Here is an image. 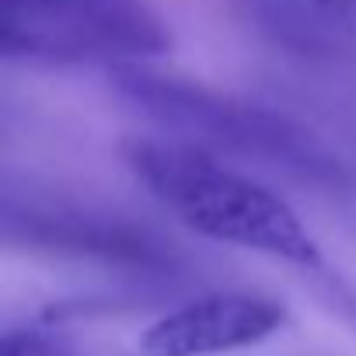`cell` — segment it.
<instances>
[{
    "instance_id": "obj_4",
    "label": "cell",
    "mask_w": 356,
    "mask_h": 356,
    "mask_svg": "<svg viewBox=\"0 0 356 356\" xmlns=\"http://www.w3.org/2000/svg\"><path fill=\"white\" fill-rule=\"evenodd\" d=\"M286 321V307L262 293L227 290L186 300L150 321L136 356H224L266 342Z\"/></svg>"
},
{
    "instance_id": "obj_6",
    "label": "cell",
    "mask_w": 356,
    "mask_h": 356,
    "mask_svg": "<svg viewBox=\"0 0 356 356\" xmlns=\"http://www.w3.org/2000/svg\"><path fill=\"white\" fill-rule=\"evenodd\" d=\"M0 356H67V349L39 328H8L0 339Z\"/></svg>"
},
{
    "instance_id": "obj_1",
    "label": "cell",
    "mask_w": 356,
    "mask_h": 356,
    "mask_svg": "<svg viewBox=\"0 0 356 356\" xmlns=\"http://www.w3.org/2000/svg\"><path fill=\"white\" fill-rule=\"evenodd\" d=\"M129 171L189 231L217 245L318 269L321 252L286 200L182 140H133Z\"/></svg>"
},
{
    "instance_id": "obj_7",
    "label": "cell",
    "mask_w": 356,
    "mask_h": 356,
    "mask_svg": "<svg viewBox=\"0 0 356 356\" xmlns=\"http://www.w3.org/2000/svg\"><path fill=\"white\" fill-rule=\"evenodd\" d=\"M342 311H346V318L356 325V297H346V300H342Z\"/></svg>"
},
{
    "instance_id": "obj_3",
    "label": "cell",
    "mask_w": 356,
    "mask_h": 356,
    "mask_svg": "<svg viewBox=\"0 0 356 356\" xmlns=\"http://www.w3.org/2000/svg\"><path fill=\"white\" fill-rule=\"evenodd\" d=\"M171 46L143 0H0V49L29 63H136Z\"/></svg>"
},
{
    "instance_id": "obj_8",
    "label": "cell",
    "mask_w": 356,
    "mask_h": 356,
    "mask_svg": "<svg viewBox=\"0 0 356 356\" xmlns=\"http://www.w3.org/2000/svg\"><path fill=\"white\" fill-rule=\"evenodd\" d=\"M318 4H328V8H335V4H342V0H318Z\"/></svg>"
},
{
    "instance_id": "obj_5",
    "label": "cell",
    "mask_w": 356,
    "mask_h": 356,
    "mask_svg": "<svg viewBox=\"0 0 356 356\" xmlns=\"http://www.w3.org/2000/svg\"><path fill=\"white\" fill-rule=\"evenodd\" d=\"M4 234L8 241H25L46 252L77 255V259H102L115 266H140L161 269L171 255L157 238L136 231L122 220L91 217L81 210L63 207H18L11 196L4 200Z\"/></svg>"
},
{
    "instance_id": "obj_2",
    "label": "cell",
    "mask_w": 356,
    "mask_h": 356,
    "mask_svg": "<svg viewBox=\"0 0 356 356\" xmlns=\"http://www.w3.org/2000/svg\"><path fill=\"white\" fill-rule=\"evenodd\" d=\"M108 81L122 102H129L164 133H175L182 143L231 150L321 189H339L346 182L339 161L325 150V143L283 112L210 91L182 77L154 74L140 63H112Z\"/></svg>"
}]
</instances>
